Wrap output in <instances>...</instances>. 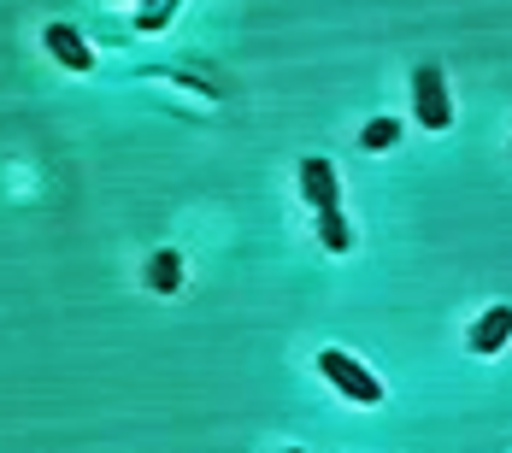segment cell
I'll return each mask as SVG.
<instances>
[{
    "label": "cell",
    "mask_w": 512,
    "mask_h": 453,
    "mask_svg": "<svg viewBox=\"0 0 512 453\" xmlns=\"http://www.w3.org/2000/svg\"><path fill=\"white\" fill-rule=\"evenodd\" d=\"M318 371H324V377H330V383H336V389H342L354 406H383V383H377L359 359H348L342 348H324V353H318Z\"/></svg>",
    "instance_id": "obj_1"
},
{
    "label": "cell",
    "mask_w": 512,
    "mask_h": 453,
    "mask_svg": "<svg viewBox=\"0 0 512 453\" xmlns=\"http://www.w3.org/2000/svg\"><path fill=\"white\" fill-rule=\"evenodd\" d=\"M412 118L424 130H448L454 124V101H448V77L436 65H418L412 71Z\"/></svg>",
    "instance_id": "obj_2"
},
{
    "label": "cell",
    "mask_w": 512,
    "mask_h": 453,
    "mask_svg": "<svg viewBox=\"0 0 512 453\" xmlns=\"http://www.w3.org/2000/svg\"><path fill=\"white\" fill-rule=\"evenodd\" d=\"M42 42H48V53L71 71V77H89V71H95V53H89V42H83L71 24H48V30H42Z\"/></svg>",
    "instance_id": "obj_3"
},
{
    "label": "cell",
    "mask_w": 512,
    "mask_h": 453,
    "mask_svg": "<svg viewBox=\"0 0 512 453\" xmlns=\"http://www.w3.org/2000/svg\"><path fill=\"white\" fill-rule=\"evenodd\" d=\"M301 195H307L312 212H330V206H342V189H336V165L330 159H301Z\"/></svg>",
    "instance_id": "obj_4"
},
{
    "label": "cell",
    "mask_w": 512,
    "mask_h": 453,
    "mask_svg": "<svg viewBox=\"0 0 512 453\" xmlns=\"http://www.w3.org/2000/svg\"><path fill=\"white\" fill-rule=\"evenodd\" d=\"M507 336H512V306L495 301L483 318H477V324H471V353H483V359H489V353L507 348Z\"/></svg>",
    "instance_id": "obj_5"
},
{
    "label": "cell",
    "mask_w": 512,
    "mask_h": 453,
    "mask_svg": "<svg viewBox=\"0 0 512 453\" xmlns=\"http://www.w3.org/2000/svg\"><path fill=\"white\" fill-rule=\"evenodd\" d=\"M148 283H154V295H177V283H183V259H177V248H159L154 253Z\"/></svg>",
    "instance_id": "obj_6"
},
{
    "label": "cell",
    "mask_w": 512,
    "mask_h": 453,
    "mask_svg": "<svg viewBox=\"0 0 512 453\" xmlns=\"http://www.w3.org/2000/svg\"><path fill=\"white\" fill-rule=\"evenodd\" d=\"M395 142H401V118H371L359 130V148L365 153H383V148H395Z\"/></svg>",
    "instance_id": "obj_7"
},
{
    "label": "cell",
    "mask_w": 512,
    "mask_h": 453,
    "mask_svg": "<svg viewBox=\"0 0 512 453\" xmlns=\"http://www.w3.org/2000/svg\"><path fill=\"white\" fill-rule=\"evenodd\" d=\"M318 242H324L330 253H348V248H354V236H348V224H342V206L318 212Z\"/></svg>",
    "instance_id": "obj_8"
},
{
    "label": "cell",
    "mask_w": 512,
    "mask_h": 453,
    "mask_svg": "<svg viewBox=\"0 0 512 453\" xmlns=\"http://www.w3.org/2000/svg\"><path fill=\"white\" fill-rule=\"evenodd\" d=\"M177 6H183V0H142V12H136V30H142V36L165 30V18H177Z\"/></svg>",
    "instance_id": "obj_9"
}]
</instances>
